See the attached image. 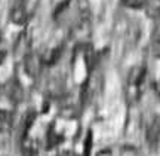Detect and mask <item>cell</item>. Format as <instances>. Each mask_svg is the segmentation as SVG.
Segmentation results:
<instances>
[{"mask_svg": "<svg viewBox=\"0 0 160 156\" xmlns=\"http://www.w3.org/2000/svg\"><path fill=\"white\" fill-rule=\"evenodd\" d=\"M40 64H42V61H40L39 55L28 54L25 58V73L31 77H36L40 71Z\"/></svg>", "mask_w": 160, "mask_h": 156, "instance_id": "cell-1", "label": "cell"}, {"mask_svg": "<svg viewBox=\"0 0 160 156\" xmlns=\"http://www.w3.org/2000/svg\"><path fill=\"white\" fill-rule=\"evenodd\" d=\"M125 94H126V100L129 103H137L138 100L141 98V95H142V83H131V82H128Z\"/></svg>", "mask_w": 160, "mask_h": 156, "instance_id": "cell-2", "label": "cell"}, {"mask_svg": "<svg viewBox=\"0 0 160 156\" xmlns=\"http://www.w3.org/2000/svg\"><path fill=\"white\" fill-rule=\"evenodd\" d=\"M11 21L13 24H18V25H21L27 21V9H25V5L22 2L13 6V9L11 11Z\"/></svg>", "mask_w": 160, "mask_h": 156, "instance_id": "cell-3", "label": "cell"}, {"mask_svg": "<svg viewBox=\"0 0 160 156\" xmlns=\"http://www.w3.org/2000/svg\"><path fill=\"white\" fill-rule=\"evenodd\" d=\"M144 8L150 18L160 19V0H147Z\"/></svg>", "mask_w": 160, "mask_h": 156, "instance_id": "cell-4", "label": "cell"}, {"mask_svg": "<svg viewBox=\"0 0 160 156\" xmlns=\"http://www.w3.org/2000/svg\"><path fill=\"white\" fill-rule=\"evenodd\" d=\"M159 138H160V123L154 122L147 129V140H148L150 144H154V143H157Z\"/></svg>", "mask_w": 160, "mask_h": 156, "instance_id": "cell-5", "label": "cell"}, {"mask_svg": "<svg viewBox=\"0 0 160 156\" xmlns=\"http://www.w3.org/2000/svg\"><path fill=\"white\" fill-rule=\"evenodd\" d=\"M9 121H11L9 113H8L6 110H0V131H3V129L9 125Z\"/></svg>", "mask_w": 160, "mask_h": 156, "instance_id": "cell-6", "label": "cell"}, {"mask_svg": "<svg viewBox=\"0 0 160 156\" xmlns=\"http://www.w3.org/2000/svg\"><path fill=\"white\" fill-rule=\"evenodd\" d=\"M145 2L147 0H123V3L129 8H135V9H139V8H144L145 6Z\"/></svg>", "mask_w": 160, "mask_h": 156, "instance_id": "cell-7", "label": "cell"}, {"mask_svg": "<svg viewBox=\"0 0 160 156\" xmlns=\"http://www.w3.org/2000/svg\"><path fill=\"white\" fill-rule=\"evenodd\" d=\"M61 52H62V48H55L53 51L51 52V57L48 60V64H55L61 57Z\"/></svg>", "mask_w": 160, "mask_h": 156, "instance_id": "cell-8", "label": "cell"}, {"mask_svg": "<svg viewBox=\"0 0 160 156\" xmlns=\"http://www.w3.org/2000/svg\"><path fill=\"white\" fill-rule=\"evenodd\" d=\"M91 146H92V135H91V133H89L88 137H86V141H85V155L86 156L89 155V152H91Z\"/></svg>", "mask_w": 160, "mask_h": 156, "instance_id": "cell-9", "label": "cell"}, {"mask_svg": "<svg viewBox=\"0 0 160 156\" xmlns=\"http://www.w3.org/2000/svg\"><path fill=\"white\" fill-rule=\"evenodd\" d=\"M97 156H113V153H111V150H110V149H102V150L98 152Z\"/></svg>", "mask_w": 160, "mask_h": 156, "instance_id": "cell-10", "label": "cell"}, {"mask_svg": "<svg viewBox=\"0 0 160 156\" xmlns=\"http://www.w3.org/2000/svg\"><path fill=\"white\" fill-rule=\"evenodd\" d=\"M5 57H6V51L2 46H0V64L5 61Z\"/></svg>", "mask_w": 160, "mask_h": 156, "instance_id": "cell-11", "label": "cell"}, {"mask_svg": "<svg viewBox=\"0 0 160 156\" xmlns=\"http://www.w3.org/2000/svg\"><path fill=\"white\" fill-rule=\"evenodd\" d=\"M64 156H77V155H76V153H71V152H67Z\"/></svg>", "mask_w": 160, "mask_h": 156, "instance_id": "cell-12", "label": "cell"}]
</instances>
